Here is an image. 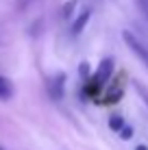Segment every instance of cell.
<instances>
[{"label": "cell", "mask_w": 148, "mask_h": 150, "mask_svg": "<svg viewBox=\"0 0 148 150\" xmlns=\"http://www.w3.org/2000/svg\"><path fill=\"white\" fill-rule=\"evenodd\" d=\"M113 68H115V61L111 59V57H105L103 61L98 63V70H96V74L91 76V79L85 83V94L96 98L100 89L107 85V81L111 79V74H113Z\"/></svg>", "instance_id": "obj_1"}, {"label": "cell", "mask_w": 148, "mask_h": 150, "mask_svg": "<svg viewBox=\"0 0 148 150\" xmlns=\"http://www.w3.org/2000/svg\"><path fill=\"white\" fill-rule=\"evenodd\" d=\"M122 39H124V44L129 46V48L133 50V52H135L137 57H140V61H142V63H144L146 68H148V48H146V46L142 44V41L137 39L135 35L131 33V30H124V33H122Z\"/></svg>", "instance_id": "obj_2"}, {"label": "cell", "mask_w": 148, "mask_h": 150, "mask_svg": "<svg viewBox=\"0 0 148 150\" xmlns=\"http://www.w3.org/2000/svg\"><path fill=\"white\" fill-rule=\"evenodd\" d=\"M63 83H65V76L63 74H57L50 83V94H52L55 100H59L61 98V91H63Z\"/></svg>", "instance_id": "obj_3"}, {"label": "cell", "mask_w": 148, "mask_h": 150, "mask_svg": "<svg viewBox=\"0 0 148 150\" xmlns=\"http://www.w3.org/2000/svg\"><path fill=\"white\" fill-rule=\"evenodd\" d=\"M87 20H89V11H87V9H85V11H83V13L79 15V20H76V22H74V26H72V33H74V35H79L81 30L85 28V24H87Z\"/></svg>", "instance_id": "obj_4"}, {"label": "cell", "mask_w": 148, "mask_h": 150, "mask_svg": "<svg viewBox=\"0 0 148 150\" xmlns=\"http://www.w3.org/2000/svg\"><path fill=\"white\" fill-rule=\"evenodd\" d=\"M13 94V87L11 83H9V79H4V76H0V100H4V98H9Z\"/></svg>", "instance_id": "obj_5"}, {"label": "cell", "mask_w": 148, "mask_h": 150, "mask_svg": "<svg viewBox=\"0 0 148 150\" xmlns=\"http://www.w3.org/2000/svg\"><path fill=\"white\" fill-rule=\"evenodd\" d=\"M122 126H124V117H122V115H111L109 117V128H111V131L118 133Z\"/></svg>", "instance_id": "obj_6"}, {"label": "cell", "mask_w": 148, "mask_h": 150, "mask_svg": "<svg viewBox=\"0 0 148 150\" xmlns=\"http://www.w3.org/2000/svg\"><path fill=\"white\" fill-rule=\"evenodd\" d=\"M133 87L137 89V94H140V98L144 100V105L148 107V87H144L142 83H137V81H133Z\"/></svg>", "instance_id": "obj_7"}, {"label": "cell", "mask_w": 148, "mask_h": 150, "mask_svg": "<svg viewBox=\"0 0 148 150\" xmlns=\"http://www.w3.org/2000/svg\"><path fill=\"white\" fill-rule=\"evenodd\" d=\"M118 133H120L122 139H131V137H133V128H131V126H122Z\"/></svg>", "instance_id": "obj_8"}, {"label": "cell", "mask_w": 148, "mask_h": 150, "mask_svg": "<svg viewBox=\"0 0 148 150\" xmlns=\"http://www.w3.org/2000/svg\"><path fill=\"white\" fill-rule=\"evenodd\" d=\"M135 150H148V148H146V146H137Z\"/></svg>", "instance_id": "obj_9"}, {"label": "cell", "mask_w": 148, "mask_h": 150, "mask_svg": "<svg viewBox=\"0 0 148 150\" xmlns=\"http://www.w3.org/2000/svg\"><path fill=\"white\" fill-rule=\"evenodd\" d=\"M0 150H2V148H0Z\"/></svg>", "instance_id": "obj_10"}]
</instances>
